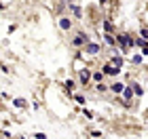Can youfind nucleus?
Returning <instances> with one entry per match:
<instances>
[{"mask_svg": "<svg viewBox=\"0 0 148 139\" xmlns=\"http://www.w3.org/2000/svg\"><path fill=\"white\" fill-rule=\"evenodd\" d=\"M15 105H17V108H25V101H23V99H15Z\"/></svg>", "mask_w": 148, "mask_h": 139, "instance_id": "0eeeda50", "label": "nucleus"}, {"mask_svg": "<svg viewBox=\"0 0 148 139\" xmlns=\"http://www.w3.org/2000/svg\"><path fill=\"white\" fill-rule=\"evenodd\" d=\"M119 42L123 44V49H129V46H131V40H129V36H127V34H121L119 36Z\"/></svg>", "mask_w": 148, "mask_h": 139, "instance_id": "f257e3e1", "label": "nucleus"}, {"mask_svg": "<svg viewBox=\"0 0 148 139\" xmlns=\"http://www.w3.org/2000/svg\"><path fill=\"white\" fill-rule=\"evenodd\" d=\"M87 51H89V53H97L99 46H97V44H89V46H87Z\"/></svg>", "mask_w": 148, "mask_h": 139, "instance_id": "39448f33", "label": "nucleus"}, {"mask_svg": "<svg viewBox=\"0 0 148 139\" xmlns=\"http://www.w3.org/2000/svg\"><path fill=\"white\" fill-rule=\"evenodd\" d=\"M116 72H119V68H114V65H106V68H104V74H116Z\"/></svg>", "mask_w": 148, "mask_h": 139, "instance_id": "f03ea898", "label": "nucleus"}, {"mask_svg": "<svg viewBox=\"0 0 148 139\" xmlns=\"http://www.w3.org/2000/svg\"><path fill=\"white\" fill-rule=\"evenodd\" d=\"M85 40H87V36H78V38H76V40H74V44H83Z\"/></svg>", "mask_w": 148, "mask_h": 139, "instance_id": "6e6552de", "label": "nucleus"}, {"mask_svg": "<svg viewBox=\"0 0 148 139\" xmlns=\"http://www.w3.org/2000/svg\"><path fill=\"white\" fill-rule=\"evenodd\" d=\"M114 65H116V68H121V65H123V59H121V57H114Z\"/></svg>", "mask_w": 148, "mask_h": 139, "instance_id": "9d476101", "label": "nucleus"}, {"mask_svg": "<svg viewBox=\"0 0 148 139\" xmlns=\"http://www.w3.org/2000/svg\"><path fill=\"white\" fill-rule=\"evenodd\" d=\"M59 25H62L64 30H68V28H70V21H68V19H62V21H59Z\"/></svg>", "mask_w": 148, "mask_h": 139, "instance_id": "423d86ee", "label": "nucleus"}, {"mask_svg": "<svg viewBox=\"0 0 148 139\" xmlns=\"http://www.w3.org/2000/svg\"><path fill=\"white\" fill-rule=\"evenodd\" d=\"M112 91H114V93H121V91H123V84H121V82H114V84H112Z\"/></svg>", "mask_w": 148, "mask_h": 139, "instance_id": "20e7f679", "label": "nucleus"}, {"mask_svg": "<svg viewBox=\"0 0 148 139\" xmlns=\"http://www.w3.org/2000/svg\"><path fill=\"white\" fill-rule=\"evenodd\" d=\"M89 78H91V74H89V72H87V70H83V72H80V82H87V80H89Z\"/></svg>", "mask_w": 148, "mask_h": 139, "instance_id": "7ed1b4c3", "label": "nucleus"}, {"mask_svg": "<svg viewBox=\"0 0 148 139\" xmlns=\"http://www.w3.org/2000/svg\"><path fill=\"white\" fill-rule=\"evenodd\" d=\"M99 2H106V0H99Z\"/></svg>", "mask_w": 148, "mask_h": 139, "instance_id": "f8f14e48", "label": "nucleus"}, {"mask_svg": "<svg viewBox=\"0 0 148 139\" xmlns=\"http://www.w3.org/2000/svg\"><path fill=\"white\" fill-rule=\"evenodd\" d=\"M93 78H95V80H97V82H102V78H104V74H102V72H97V74H95V76H93Z\"/></svg>", "mask_w": 148, "mask_h": 139, "instance_id": "9b49d317", "label": "nucleus"}, {"mask_svg": "<svg viewBox=\"0 0 148 139\" xmlns=\"http://www.w3.org/2000/svg\"><path fill=\"white\" fill-rule=\"evenodd\" d=\"M123 93H125V99H131V95H133V91H131V89H125Z\"/></svg>", "mask_w": 148, "mask_h": 139, "instance_id": "1a4fd4ad", "label": "nucleus"}]
</instances>
